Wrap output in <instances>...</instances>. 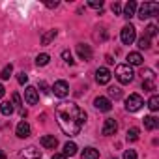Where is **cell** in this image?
<instances>
[{
    "label": "cell",
    "instance_id": "obj_2",
    "mask_svg": "<svg viewBox=\"0 0 159 159\" xmlns=\"http://www.w3.org/2000/svg\"><path fill=\"white\" fill-rule=\"evenodd\" d=\"M114 77L118 79V83H120V84H129V83L133 81L135 73H133L131 66H127V64H120V66L116 67V71H114Z\"/></svg>",
    "mask_w": 159,
    "mask_h": 159
},
{
    "label": "cell",
    "instance_id": "obj_4",
    "mask_svg": "<svg viewBox=\"0 0 159 159\" xmlns=\"http://www.w3.org/2000/svg\"><path fill=\"white\" fill-rule=\"evenodd\" d=\"M142 105H144V101H142V98L139 94H131L125 99V111L127 112H137V111L142 109Z\"/></svg>",
    "mask_w": 159,
    "mask_h": 159
},
{
    "label": "cell",
    "instance_id": "obj_32",
    "mask_svg": "<svg viewBox=\"0 0 159 159\" xmlns=\"http://www.w3.org/2000/svg\"><path fill=\"white\" fill-rule=\"evenodd\" d=\"M17 81H19V84H26V83H28V75H26L25 71L17 73Z\"/></svg>",
    "mask_w": 159,
    "mask_h": 159
},
{
    "label": "cell",
    "instance_id": "obj_31",
    "mask_svg": "<svg viewBox=\"0 0 159 159\" xmlns=\"http://www.w3.org/2000/svg\"><path fill=\"white\" fill-rule=\"evenodd\" d=\"M62 58H64V62H66V64H69V66H73V64H75V60H73V56H71V52H69V51H64V52H62Z\"/></svg>",
    "mask_w": 159,
    "mask_h": 159
},
{
    "label": "cell",
    "instance_id": "obj_14",
    "mask_svg": "<svg viewBox=\"0 0 159 159\" xmlns=\"http://www.w3.org/2000/svg\"><path fill=\"white\" fill-rule=\"evenodd\" d=\"M30 124L28 122H19L17 124V129H15V133H17V137L19 139H26V137H30Z\"/></svg>",
    "mask_w": 159,
    "mask_h": 159
},
{
    "label": "cell",
    "instance_id": "obj_40",
    "mask_svg": "<svg viewBox=\"0 0 159 159\" xmlns=\"http://www.w3.org/2000/svg\"><path fill=\"white\" fill-rule=\"evenodd\" d=\"M4 94H6V88H4L2 84H0V99H2V98H4Z\"/></svg>",
    "mask_w": 159,
    "mask_h": 159
},
{
    "label": "cell",
    "instance_id": "obj_13",
    "mask_svg": "<svg viewBox=\"0 0 159 159\" xmlns=\"http://www.w3.org/2000/svg\"><path fill=\"white\" fill-rule=\"evenodd\" d=\"M39 144H41L45 150H56L58 140H56V137H54V135H43V137H41V140H39Z\"/></svg>",
    "mask_w": 159,
    "mask_h": 159
},
{
    "label": "cell",
    "instance_id": "obj_42",
    "mask_svg": "<svg viewBox=\"0 0 159 159\" xmlns=\"http://www.w3.org/2000/svg\"><path fill=\"white\" fill-rule=\"evenodd\" d=\"M0 159H8V157H6V153H4L2 150H0Z\"/></svg>",
    "mask_w": 159,
    "mask_h": 159
},
{
    "label": "cell",
    "instance_id": "obj_15",
    "mask_svg": "<svg viewBox=\"0 0 159 159\" xmlns=\"http://www.w3.org/2000/svg\"><path fill=\"white\" fill-rule=\"evenodd\" d=\"M137 8H139V6H137L135 0H129V2L124 6V10H122V15H124L125 19H131V17L137 13Z\"/></svg>",
    "mask_w": 159,
    "mask_h": 159
},
{
    "label": "cell",
    "instance_id": "obj_20",
    "mask_svg": "<svg viewBox=\"0 0 159 159\" xmlns=\"http://www.w3.org/2000/svg\"><path fill=\"white\" fill-rule=\"evenodd\" d=\"M77 153V144L75 142H66L64 144V155L66 157H73Z\"/></svg>",
    "mask_w": 159,
    "mask_h": 159
},
{
    "label": "cell",
    "instance_id": "obj_41",
    "mask_svg": "<svg viewBox=\"0 0 159 159\" xmlns=\"http://www.w3.org/2000/svg\"><path fill=\"white\" fill-rule=\"evenodd\" d=\"M105 60H107V64H114V60H112V56H105Z\"/></svg>",
    "mask_w": 159,
    "mask_h": 159
},
{
    "label": "cell",
    "instance_id": "obj_9",
    "mask_svg": "<svg viewBox=\"0 0 159 159\" xmlns=\"http://www.w3.org/2000/svg\"><path fill=\"white\" fill-rule=\"evenodd\" d=\"M111 71L107 69V67H98L96 69V81H98V84H109L111 83Z\"/></svg>",
    "mask_w": 159,
    "mask_h": 159
},
{
    "label": "cell",
    "instance_id": "obj_28",
    "mask_svg": "<svg viewBox=\"0 0 159 159\" xmlns=\"http://www.w3.org/2000/svg\"><path fill=\"white\" fill-rule=\"evenodd\" d=\"M144 36H148L150 39H152V38H155V36H157V26H155V25H148V26H146Z\"/></svg>",
    "mask_w": 159,
    "mask_h": 159
},
{
    "label": "cell",
    "instance_id": "obj_6",
    "mask_svg": "<svg viewBox=\"0 0 159 159\" xmlns=\"http://www.w3.org/2000/svg\"><path fill=\"white\" fill-rule=\"evenodd\" d=\"M116 131H118V122H116L114 118H107V120L103 122L101 135H105V137H111V135H116Z\"/></svg>",
    "mask_w": 159,
    "mask_h": 159
},
{
    "label": "cell",
    "instance_id": "obj_10",
    "mask_svg": "<svg viewBox=\"0 0 159 159\" xmlns=\"http://www.w3.org/2000/svg\"><path fill=\"white\" fill-rule=\"evenodd\" d=\"M94 107H96L98 111H101V112H109V111L112 109V103H111V99H109V98L99 96V98H96V99H94Z\"/></svg>",
    "mask_w": 159,
    "mask_h": 159
},
{
    "label": "cell",
    "instance_id": "obj_37",
    "mask_svg": "<svg viewBox=\"0 0 159 159\" xmlns=\"http://www.w3.org/2000/svg\"><path fill=\"white\" fill-rule=\"evenodd\" d=\"M112 11H114L116 15H120V13H122V6H120L118 2H114V4H112Z\"/></svg>",
    "mask_w": 159,
    "mask_h": 159
},
{
    "label": "cell",
    "instance_id": "obj_33",
    "mask_svg": "<svg viewBox=\"0 0 159 159\" xmlns=\"http://www.w3.org/2000/svg\"><path fill=\"white\" fill-rule=\"evenodd\" d=\"M124 159H137V152L135 150H125L124 152Z\"/></svg>",
    "mask_w": 159,
    "mask_h": 159
},
{
    "label": "cell",
    "instance_id": "obj_21",
    "mask_svg": "<svg viewBox=\"0 0 159 159\" xmlns=\"http://www.w3.org/2000/svg\"><path fill=\"white\" fill-rule=\"evenodd\" d=\"M13 105L10 103V101H2V103H0V112H2L4 116H11L13 114Z\"/></svg>",
    "mask_w": 159,
    "mask_h": 159
},
{
    "label": "cell",
    "instance_id": "obj_17",
    "mask_svg": "<svg viewBox=\"0 0 159 159\" xmlns=\"http://www.w3.org/2000/svg\"><path fill=\"white\" fill-rule=\"evenodd\" d=\"M11 105H13V109H17L21 112V116H26V111L23 109V101H21L19 94H11Z\"/></svg>",
    "mask_w": 159,
    "mask_h": 159
},
{
    "label": "cell",
    "instance_id": "obj_7",
    "mask_svg": "<svg viewBox=\"0 0 159 159\" xmlns=\"http://www.w3.org/2000/svg\"><path fill=\"white\" fill-rule=\"evenodd\" d=\"M52 92H54V96L56 98H66L67 94H69V84L66 83V81H56L54 84H52V88H51Z\"/></svg>",
    "mask_w": 159,
    "mask_h": 159
},
{
    "label": "cell",
    "instance_id": "obj_5",
    "mask_svg": "<svg viewBox=\"0 0 159 159\" xmlns=\"http://www.w3.org/2000/svg\"><path fill=\"white\" fill-rule=\"evenodd\" d=\"M120 38H122V43H124V45H131V43L135 41V38H137V30H135V26H133V25H125V26L122 28Z\"/></svg>",
    "mask_w": 159,
    "mask_h": 159
},
{
    "label": "cell",
    "instance_id": "obj_36",
    "mask_svg": "<svg viewBox=\"0 0 159 159\" xmlns=\"http://www.w3.org/2000/svg\"><path fill=\"white\" fill-rule=\"evenodd\" d=\"M58 4H60L58 0H47V2H45V6L51 8V10H52V8H58Z\"/></svg>",
    "mask_w": 159,
    "mask_h": 159
},
{
    "label": "cell",
    "instance_id": "obj_3",
    "mask_svg": "<svg viewBox=\"0 0 159 159\" xmlns=\"http://www.w3.org/2000/svg\"><path fill=\"white\" fill-rule=\"evenodd\" d=\"M157 11H159V4L157 2H144L140 8H139V19H148V17H153V15H157Z\"/></svg>",
    "mask_w": 159,
    "mask_h": 159
},
{
    "label": "cell",
    "instance_id": "obj_12",
    "mask_svg": "<svg viewBox=\"0 0 159 159\" xmlns=\"http://www.w3.org/2000/svg\"><path fill=\"white\" fill-rule=\"evenodd\" d=\"M25 99H26L28 105H36V103L39 101L38 88H34V86H26V90H25Z\"/></svg>",
    "mask_w": 159,
    "mask_h": 159
},
{
    "label": "cell",
    "instance_id": "obj_23",
    "mask_svg": "<svg viewBox=\"0 0 159 159\" xmlns=\"http://www.w3.org/2000/svg\"><path fill=\"white\" fill-rule=\"evenodd\" d=\"M139 135H140L139 127H131V129H127L125 139H127V142H135V140H139Z\"/></svg>",
    "mask_w": 159,
    "mask_h": 159
},
{
    "label": "cell",
    "instance_id": "obj_39",
    "mask_svg": "<svg viewBox=\"0 0 159 159\" xmlns=\"http://www.w3.org/2000/svg\"><path fill=\"white\" fill-rule=\"evenodd\" d=\"M52 159H66V155H64V153H54Z\"/></svg>",
    "mask_w": 159,
    "mask_h": 159
},
{
    "label": "cell",
    "instance_id": "obj_18",
    "mask_svg": "<svg viewBox=\"0 0 159 159\" xmlns=\"http://www.w3.org/2000/svg\"><path fill=\"white\" fill-rule=\"evenodd\" d=\"M144 127H146L148 131H153V129L159 127V120H157L155 116H146V118H144Z\"/></svg>",
    "mask_w": 159,
    "mask_h": 159
},
{
    "label": "cell",
    "instance_id": "obj_8",
    "mask_svg": "<svg viewBox=\"0 0 159 159\" xmlns=\"http://www.w3.org/2000/svg\"><path fill=\"white\" fill-rule=\"evenodd\" d=\"M19 159H41V152L36 146H28L19 152Z\"/></svg>",
    "mask_w": 159,
    "mask_h": 159
},
{
    "label": "cell",
    "instance_id": "obj_16",
    "mask_svg": "<svg viewBox=\"0 0 159 159\" xmlns=\"http://www.w3.org/2000/svg\"><path fill=\"white\" fill-rule=\"evenodd\" d=\"M142 54L140 52H129L127 54V66H142Z\"/></svg>",
    "mask_w": 159,
    "mask_h": 159
},
{
    "label": "cell",
    "instance_id": "obj_30",
    "mask_svg": "<svg viewBox=\"0 0 159 159\" xmlns=\"http://www.w3.org/2000/svg\"><path fill=\"white\" fill-rule=\"evenodd\" d=\"M109 96L114 98V99H120V98H122V90H120L118 86H112V88H109Z\"/></svg>",
    "mask_w": 159,
    "mask_h": 159
},
{
    "label": "cell",
    "instance_id": "obj_26",
    "mask_svg": "<svg viewBox=\"0 0 159 159\" xmlns=\"http://www.w3.org/2000/svg\"><path fill=\"white\" fill-rule=\"evenodd\" d=\"M11 73H13V66H11V64H8V66L2 69V73H0V77H2V81H8V79L11 77Z\"/></svg>",
    "mask_w": 159,
    "mask_h": 159
},
{
    "label": "cell",
    "instance_id": "obj_38",
    "mask_svg": "<svg viewBox=\"0 0 159 159\" xmlns=\"http://www.w3.org/2000/svg\"><path fill=\"white\" fill-rule=\"evenodd\" d=\"M39 88H41V92H43V94H51V90H49L47 83H43V81H41V83H39Z\"/></svg>",
    "mask_w": 159,
    "mask_h": 159
},
{
    "label": "cell",
    "instance_id": "obj_29",
    "mask_svg": "<svg viewBox=\"0 0 159 159\" xmlns=\"http://www.w3.org/2000/svg\"><path fill=\"white\" fill-rule=\"evenodd\" d=\"M137 43H139V49H150V38L148 36H140Z\"/></svg>",
    "mask_w": 159,
    "mask_h": 159
},
{
    "label": "cell",
    "instance_id": "obj_11",
    "mask_svg": "<svg viewBox=\"0 0 159 159\" xmlns=\"http://www.w3.org/2000/svg\"><path fill=\"white\" fill-rule=\"evenodd\" d=\"M77 54H79V58H81V60L90 62V60H92V49H90V45L79 43V45H77Z\"/></svg>",
    "mask_w": 159,
    "mask_h": 159
},
{
    "label": "cell",
    "instance_id": "obj_34",
    "mask_svg": "<svg viewBox=\"0 0 159 159\" xmlns=\"http://www.w3.org/2000/svg\"><path fill=\"white\" fill-rule=\"evenodd\" d=\"M88 6L90 8H96V10H101L103 8V2H101V0H99V2H98V0H92V2H88Z\"/></svg>",
    "mask_w": 159,
    "mask_h": 159
},
{
    "label": "cell",
    "instance_id": "obj_35",
    "mask_svg": "<svg viewBox=\"0 0 159 159\" xmlns=\"http://www.w3.org/2000/svg\"><path fill=\"white\" fill-rule=\"evenodd\" d=\"M144 79H155V77H153V71H152V69H144V71H142V81H144Z\"/></svg>",
    "mask_w": 159,
    "mask_h": 159
},
{
    "label": "cell",
    "instance_id": "obj_24",
    "mask_svg": "<svg viewBox=\"0 0 159 159\" xmlns=\"http://www.w3.org/2000/svg\"><path fill=\"white\" fill-rule=\"evenodd\" d=\"M142 88H144V92H153L155 90V79H144Z\"/></svg>",
    "mask_w": 159,
    "mask_h": 159
},
{
    "label": "cell",
    "instance_id": "obj_27",
    "mask_svg": "<svg viewBox=\"0 0 159 159\" xmlns=\"http://www.w3.org/2000/svg\"><path fill=\"white\" fill-rule=\"evenodd\" d=\"M148 107H150V111H157L159 109V96H152L150 98V101H148Z\"/></svg>",
    "mask_w": 159,
    "mask_h": 159
},
{
    "label": "cell",
    "instance_id": "obj_1",
    "mask_svg": "<svg viewBox=\"0 0 159 159\" xmlns=\"http://www.w3.org/2000/svg\"><path fill=\"white\" fill-rule=\"evenodd\" d=\"M54 114H56V120H58L60 129L67 137L79 135V133H81V129H83V125H84V122H86V112L79 107V105H75V103H66L64 101V103L56 105Z\"/></svg>",
    "mask_w": 159,
    "mask_h": 159
},
{
    "label": "cell",
    "instance_id": "obj_25",
    "mask_svg": "<svg viewBox=\"0 0 159 159\" xmlns=\"http://www.w3.org/2000/svg\"><path fill=\"white\" fill-rule=\"evenodd\" d=\"M49 60H51V56H49L47 52H41V54H38V58H36V64H38V66H47Z\"/></svg>",
    "mask_w": 159,
    "mask_h": 159
},
{
    "label": "cell",
    "instance_id": "obj_22",
    "mask_svg": "<svg viewBox=\"0 0 159 159\" xmlns=\"http://www.w3.org/2000/svg\"><path fill=\"white\" fill-rule=\"evenodd\" d=\"M56 34H58L56 30H47V32L41 36V45H49V43L56 38Z\"/></svg>",
    "mask_w": 159,
    "mask_h": 159
},
{
    "label": "cell",
    "instance_id": "obj_19",
    "mask_svg": "<svg viewBox=\"0 0 159 159\" xmlns=\"http://www.w3.org/2000/svg\"><path fill=\"white\" fill-rule=\"evenodd\" d=\"M81 157L83 159H99V152L90 146V148H84V152L81 153Z\"/></svg>",
    "mask_w": 159,
    "mask_h": 159
}]
</instances>
